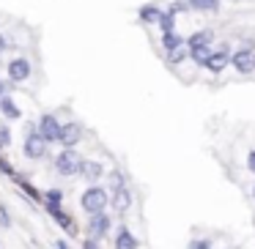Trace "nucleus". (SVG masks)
I'll return each mask as SVG.
<instances>
[{"label":"nucleus","mask_w":255,"mask_h":249,"mask_svg":"<svg viewBox=\"0 0 255 249\" xmlns=\"http://www.w3.org/2000/svg\"><path fill=\"white\" fill-rule=\"evenodd\" d=\"M83 165L85 162L80 159L77 151H61V154L55 156V170L61 172V175H66V178L80 175V172H83Z\"/></svg>","instance_id":"f257e3e1"},{"label":"nucleus","mask_w":255,"mask_h":249,"mask_svg":"<svg viewBox=\"0 0 255 249\" xmlns=\"http://www.w3.org/2000/svg\"><path fill=\"white\" fill-rule=\"evenodd\" d=\"M83 211H88L91 216H96V214H105V208H107V192L102 186H91V189H85L83 192Z\"/></svg>","instance_id":"f03ea898"},{"label":"nucleus","mask_w":255,"mask_h":249,"mask_svg":"<svg viewBox=\"0 0 255 249\" xmlns=\"http://www.w3.org/2000/svg\"><path fill=\"white\" fill-rule=\"evenodd\" d=\"M22 151H25V156H28V159H41V156L47 154V140L41 137L39 132H28Z\"/></svg>","instance_id":"7ed1b4c3"},{"label":"nucleus","mask_w":255,"mask_h":249,"mask_svg":"<svg viewBox=\"0 0 255 249\" xmlns=\"http://www.w3.org/2000/svg\"><path fill=\"white\" fill-rule=\"evenodd\" d=\"M39 134L47 140V143H55V140H61L63 126L58 123V118H55V115H44V118L39 121Z\"/></svg>","instance_id":"20e7f679"},{"label":"nucleus","mask_w":255,"mask_h":249,"mask_svg":"<svg viewBox=\"0 0 255 249\" xmlns=\"http://www.w3.org/2000/svg\"><path fill=\"white\" fill-rule=\"evenodd\" d=\"M8 77H11L14 83H25V80L30 77V61H25V58H14V61L8 63Z\"/></svg>","instance_id":"39448f33"},{"label":"nucleus","mask_w":255,"mask_h":249,"mask_svg":"<svg viewBox=\"0 0 255 249\" xmlns=\"http://www.w3.org/2000/svg\"><path fill=\"white\" fill-rule=\"evenodd\" d=\"M231 61H233V66H236V72H242V74H250V72L255 69V55H253V50L236 52Z\"/></svg>","instance_id":"423d86ee"},{"label":"nucleus","mask_w":255,"mask_h":249,"mask_svg":"<svg viewBox=\"0 0 255 249\" xmlns=\"http://www.w3.org/2000/svg\"><path fill=\"white\" fill-rule=\"evenodd\" d=\"M107 230H110V216H107V214L91 216V225H88V233H91V236H94V238H102Z\"/></svg>","instance_id":"0eeeda50"},{"label":"nucleus","mask_w":255,"mask_h":249,"mask_svg":"<svg viewBox=\"0 0 255 249\" xmlns=\"http://www.w3.org/2000/svg\"><path fill=\"white\" fill-rule=\"evenodd\" d=\"M61 143H63V151H74V145L80 143V126L77 123H66V126H63Z\"/></svg>","instance_id":"6e6552de"},{"label":"nucleus","mask_w":255,"mask_h":249,"mask_svg":"<svg viewBox=\"0 0 255 249\" xmlns=\"http://www.w3.org/2000/svg\"><path fill=\"white\" fill-rule=\"evenodd\" d=\"M129 205H132V194H129V189H118V192L113 194V208H116L118 214H124V211H129Z\"/></svg>","instance_id":"1a4fd4ad"},{"label":"nucleus","mask_w":255,"mask_h":249,"mask_svg":"<svg viewBox=\"0 0 255 249\" xmlns=\"http://www.w3.org/2000/svg\"><path fill=\"white\" fill-rule=\"evenodd\" d=\"M116 249H137V238H134L127 227H121L118 236H116Z\"/></svg>","instance_id":"9d476101"},{"label":"nucleus","mask_w":255,"mask_h":249,"mask_svg":"<svg viewBox=\"0 0 255 249\" xmlns=\"http://www.w3.org/2000/svg\"><path fill=\"white\" fill-rule=\"evenodd\" d=\"M225 66H228V52H214V55H211V61L206 63V69H209V72H222Z\"/></svg>","instance_id":"9b49d317"},{"label":"nucleus","mask_w":255,"mask_h":249,"mask_svg":"<svg viewBox=\"0 0 255 249\" xmlns=\"http://www.w3.org/2000/svg\"><path fill=\"white\" fill-rule=\"evenodd\" d=\"M102 172H105V170H102L99 162H85V165H83V172H80V175L88 178V181H96V178H99Z\"/></svg>","instance_id":"f8f14e48"},{"label":"nucleus","mask_w":255,"mask_h":249,"mask_svg":"<svg viewBox=\"0 0 255 249\" xmlns=\"http://www.w3.org/2000/svg\"><path fill=\"white\" fill-rule=\"evenodd\" d=\"M211 30H198V33L192 36V39H189V50H195V47H209L211 44Z\"/></svg>","instance_id":"ddd939ff"},{"label":"nucleus","mask_w":255,"mask_h":249,"mask_svg":"<svg viewBox=\"0 0 255 249\" xmlns=\"http://www.w3.org/2000/svg\"><path fill=\"white\" fill-rule=\"evenodd\" d=\"M189 52H192V61L200 63V66H206V63L211 61V55H214L209 47H195V50H189Z\"/></svg>","instance_id":"4468645a"},{"label":"nucleus","mask_w":255,"mask_h":249,"mask_svg":"<svg viewBox=\"0 0 255 249\" xmlns=\"http://www.w3.org/2000/svg\"><path fill=\"white\" fill-rule=\"evenodd\" d=\"M189 6L195 11H217L220 8V0H189Z\"/></svg>","instance_id":"2eb2a0df"},{"label":"nucleus","mask_w":255,"mask_h":249,"mask_svg":"<svg viewBox=\"0 0 255 249\" xmlns=\"http://www.w3.org/2000/svg\"><path fill=\"white\" fill-rule=\"evenodd\" d=\"M184 58H192V52H189L187 44H181V47H176V50L167 52V61H170V63H181Z\"/></svg>","instance_id":"dca6fc26"},{"label":"nucleus","mask_w":255,"mask_h":249,"mask_svg":"<svg viewBox=\"0 0 255 249\" xmlns=\"http://www.w3.org/2000/svg\"><path fill=\"white\" fill-rule=\"evenodd\" d=\"M0 110H3V115H6V118H19V115H22L19 107L14 104L11 99H6V96H3V101H0Z\"/></svg>","instance_id":"f3484780"},{"label":"nucleus","mask_w":255,"mask_h":249,"mask_svg":"<svg viewBox=\"0 0 255 249\" xmlns=\"http://www.w3.org/2000/svg\"><path fill=\"white\" fill-rule=\"evenodd\" d=\"M140 19H143V22H159L162 11H156L154 6H145V8H140Z\"/></svg>","instance_id":"a211bd4d"},{"label":"nucleus","mask_w":255,"mask_h":249,"mask_svg":"<svg viewBox=\"0 0 255 249\" xmlns=\"http://www.w3.org/2000/svg\"><path fill=\"white\" fill-rule=\"evenodd\" d=\"M162 44H165V50L170 52V50H176V47H181L184 44V39H178L176 33H165L162 36Z\"/></svg>","instance_id":"6ab92c4d"},{"label":"nucleus","mask_w":255,"mask_h":249,"mask_svg":"<svg viewBox=\"0 0 255 249\" xmlns=\"http://www.w3.org/2000/svg\"><path fill=\"white\" fill-rule=\"evenodd\" d=\"M159 28L165 30V33H173V14H162V19H159Z\"/></svg>","instance_id":"aec40b11"},{"label":"nucleus","mask_w":255,"mask_h":249,"mask_svg":"<svg viewBox=\"0 0 255 249\" xmlns=\"http://www.w3.org/2000/svg\"><path fill=\"white\" fill-rule=\"evenodd\" d=\"M110 186L113 189H116V192H118V189H124V175H121V172H110Z\"/></svg>","instance_id":"412c9836"},{"label":"nucleus","mask_w":255,"mask_h":249,"mask_svg":"<svg viewBox=\"0 0 255 249\" xmlns=\"http://www.w3.org/2000/svg\"><path fill=\"white\" fill-rule=\"evenodd\" d=\"M0 225H3V227H11V216L6 214V205H3V203H0Z\"/></svg>","instance_id":"4be33fe9"},{"label":"nucleus","mask_w":255,"mask_h":249,"mask_svg":"<svg viewBox=\"0 0 255 249\" xmlns=\"http://www.w3.org/2000/svg\"><path fill=\"white\" fill-rule=\"evenodd\" d=\"M8 143H11V132H8L6 126H3V129H0V148H6Z\"/></svg>","instance_id":"5701e85b"},{"label":"nucleus","mask_w":255,"mask_h":249,"mask_svg":"<svg viewBox=\"0 0 255 249\" xmlns=\"http://www.w3.org/2000/svg\"><path fill=\"white\" fill-rule=\"evenodd\" d=\"M47 200H50L52 205H61V192H58V189L55 192H47Z\"/></svg>","instance_id":"b1692460"},{"label":"nucleus","mask_w":255,"mask_h":249,"mask_svg":"<svg viewBox=\"0 0 255 249\" xmlns=\"http://www.w3.org/2000/svg\"><path fill=\"white\" fill-rule=\"evenodd\" d=\"M189 8H192L189 6V0H178L176 6H173V11H189Z\"/></svg>","instance_id":"393cba45"},{"label":"nucleus","mask_w":255,"mask_h":249,"mask_svg":"<svg viewBox=\"0 0 255 249\" xmlns=\"http://www.w3.org/2000/svg\"><path fill=\"white\" fill-rule=\"evenodd\" d=\"M189 249H211V247H209V241H192Z\"/></svg>","instance_id":"a878e982"},{"label":"nucleus","mask_w":255,"mask_h":249,"mask_svg":"<svg viewBox=\"0 0 255 249\" xmlns=\"http://www.w3.org/2000/svg\"><path fill=\"white\" fill-rule=\"evenodd\" d=\"M247 167H250V172H255V151L247 156Z\"/></svg>","instance_id":"bb28decb"},{"label":"nucleus","mask_w":255,"mask_h":249,"mask_svg":"<svg viewBox=\"0 0 255 249\" xmlns=\"http://www.w3.org/2000/svg\"><path fill=\"white\" fill-rule=\"evenodd\" d=\"M83 249H99V244H96V241H94V238H88V241H85V244H83Z\"/></svg>","instance_id":"cd10ccee"},{"label":"nucleus","mask_w":255,"mask_h":249,"mask_svg":"<svg viewBox=\"0 0 255 249\" xmlns=\"http://www.w3.org/2000/svg\"><path fill=\"white\" fill-rule=\"evenodd\" d=\"M22 189L30 194V197H39V194H36V189H33V186H28V183H22Z\"/></svg>","instance_id":"c85d7f7f"},{"label":"nucleus","mask_w":255,"mask_h":249,"mask_svg":"<svg viewBox=\"0 0 255 249\" xmlns=\"http://www.w3.org/2000/svg\"><path fill=\"white\" fill-rule=\"evenodd\" d=\"M55 249H72V247H69L66 241H55Z\"/></svg>","instance_id":"c756f323"},{"label":"nucleus","mask_w":255,"mask_h":249,"mask_svg":"<svg viewBox=\"0 0 255 249\" xmlns=\"http://www.w3.org/2000/svg\"><path fill=\"white\" fill-rule=\"evenodd\" d=\"M3 93H6V83L0 80V101H3Z\"/></svg>","instance_id":"7c9ffc66"},{"label":"nucleus","mask_w":255,"mask_h":249,"mask_svg":"<svg viewBox=\"0 0 255 249\" xmlns=\"http://www.w3.org/2000/svg\"><path fill=\"white\" fill-rule=\"evenodd\" d=\"M6 50V39H3V33H0V52Z\"/></svg>","instance_id":"2f4dec72"},{"label":"nucleus","mask_w":255,"mask_h":249,"mask_svg":"<svg viewBox=\"0 0 255 249\" xmlns=\"http://www.w3.org/2000/svg\"><path fill=\"white\" fill-rule=\"evenodd\" d=\"M253 194H255V189H253Z\"/></svg>","instance_id":"473e14b6"}]
</instances>
